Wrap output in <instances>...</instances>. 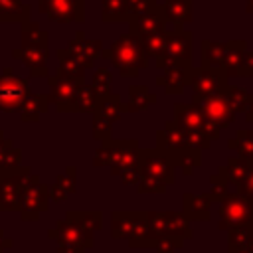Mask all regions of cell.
I'll list each match as a JSON object with an SVG mask.
<instances>
[{"mask_svg":"<svg viewBox=\"0 0 253 253\" xmlns=\"http://www.w3.org/2000/svg\"><path fill=\"white\" fill-rule=\"evenodd\" d=\"M221 227H225L227 223L231 225V227H235V225H241V223H245V221H249L251 219V206L247 204V202H243V200H227V204L223 206V210H221Z\"/></svg>","mask_w":253,"mask_h":253,"instance_id":"obj_1","label":"cell"},{"mask_svg":"<svg viewBox=\"0 0 253 253\" xmlns=\"http://www.w3.org/2000/svg\"><path fill=\"white\" fill-rule=\"evenodd\" d=\"M24 95V87L16 77H4L0 79V107H14L20 103Z\"/></svg>","mask_w":253,"mask_h":253,"instance_id":"obj_2","label":"cell"},{"mask_svg":"<svg viewBox=\"0 0 253 253\" xmlns=\"http://www.w3.org/2000/svg\"><path fill=\"white\" fill-rule=\"evenodd\" d=\"M182 245V237H172V235H164L158 239L156 243V253H174L178 247Z\"/></svg>","mask_w":253,"mask_h":253,"instance_id":"obj_3","label":"cell"},{"mask_svg":"<svg viewBox=\"0 0 253 253\" xmlns=\"http://www.w3.org/2000/svg\"><path fill=\"white\" fill-rule=\"evenodd\" d=\"M229 253H253V241L245 243V245H229Z\"/></svg>","mask_w":253,"mask_h":253,"instance_id":"obj_4","label":"cell"}]
</instances>
